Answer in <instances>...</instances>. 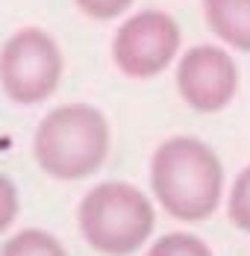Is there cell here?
I'll return each mask as SVG.
<instances>
[{
	"label": "cell",
	"mask_w": 250,
	"mask_h": 256,
	"mask_svg": "<svg viewBox=\"0 0 250 256\" xmlns=\"http://www.w3.org/2000/svg\"><path fill=\"white\" fill-rule=\"evenodd\" d=\"M0 256H68V250L53 232L42 227H24L6 238Z\"/></svg>",
	"instance_id": "8"
},
{
	"label": "cell",
	"mask_w": 250,
	"mask_h": 256,
	"mask_svg": "<svg viewBox=\"0 0 250 256\" xmlns=\"http://www.w3.org/2000/svg\"><path fill=\"white\" fill-rule=\"evenodd\" d=\"M21 215V194H18V186L9 174L0 171V236L9 232L15 227Z\"/></svg>",
	"instance_id": "11"
},
{
	"label": "cell",
	"mask_w": 250,
	"mask_h": 256,
	"mask_svg": "<svg viewBox=\"0 0 250 256\" xmlns=\"http://www.w3.org/2000/svg\"><path fill=\"white\" fill-rule=\"evenodd\" d=\"M136 0H74V6L92 21H118L132 9Z\"/></svg>",
	"instance_id": "12"
},
{
	"label": "cell",
	"mask_w": 250,
	"mask_h": 256,
	"mask_svg": "<svg viewBox=\"0 0 250 256\" xmlns=\"http://www.w3.org/2000/svg\"><path fill=\"white\" fill-rule=\"evenodd\" d=\"M109 121L92 103L53 106L32 132L36 165L59 182L94 177L109 159Z\"/></svg>",
	"instance_id": "2"
},
{
	"label": "cell",
	"mask_w": 250,
	"mask_h": 256,
	"mask_svg": "<svg viewBox=\"0 0 250 256\" xmlns=\"http://www.w3.org/2000/svg\"><path fill=\"white\" fill-rule=\"evenodd\" d=\"M224 162L194 136H171L150 156V192L180 224H200L224 204Z\"/></svg>",
	"instance_id": "1"
},
{
	"label": "cell",
	"mask_w": 250,
	"mask_h": 256,
	"mask_svg": "<svg viewBox=\"0 0 250 256\" xmlns=\"http://www.w3.org/2000/svg\"><path fill=\"white\" fill-rule=\"evenodd\" d=\"M182 32L171 12L142 9L130 12L112 36V62L126 80H153L165 74L180 59Z\"/></svg>",
	"instance_id": "5"
},
{
	"label": "cell",
	"mask_w": 250,
	"mask_h": 256,
	"mask_svg": "<svg viewBox=\"0 0 250 256\" xmlns=\"http://www.w3.org/2000/svg\"><path fill=\"white\" fill-rule=\"evenodd\" d=\"M65 77V53L44 26H21L0 48V88L15 106L48 103Z\"/></svg>",
	"instance_id": "4"
},
{
	"label": "cell",
	"mask_w": 250,
	"mask_h": 256,
	"mask_svg": "<svg viewBox=\"0 0 250 256\" xmlns=\"http://www.w3.org/2000/svg\"><path fill=\"white\" fill-rule=\"evenodd\" d=\"M76 227L94 254L132 256L148 248L156 230V206L132 182L103 180L82 194Z\"/></svg>",
	"instance_id": "3"
},
{
	"label": "cell",
	"mask_w": 250,
	"mask_h": 256,
	"mask_svg": "<svg viewBox=\"0 0 250 256\" xmlns=\"http://www.w3.org/2000/svg\"><path fill=\"white\" fill-rule=\"evenodd\" d=\"M209 32L230 50L250 53V0H200Z\"/></svg>",
	"instance_id": "7"
},
{
	"label": "cell",
	"mask_w": 250,
	"mask_h": 256,
	"mask_svg": "<svg viewBox=\"0 0 250 256\" xmlns=\"http://www.w3.org/2000/svg\"><path fill=\"white\" fill-rule=\"evenodd\" d=\"M174 82L182 103L200 115L224 112L238 94L242 71L230 48L194 44L176 59Z\"/></svg>",
	"instance_id": "6"
},
{
	"label": "cell",
	"mask_w": 250,
	"mask_h": 256,
	"mask_svg": "<svg viewBox=\"0 0 250 256\" xmlns=\"http://www.w3.org/2000/svg\"><path fill=\"white\" fill-rule=\"evenodd\" d=\"M224 204H226L230 224L238 232H248L250 236V165H244L236 174V180H232V186H230V192H226V198H224Z\"/></svg>",
	"instance_id": "10"
},
{
	"label": "cell",
	"mask_w": 250,
	"mask_h": 256,
	"mask_svg": "<svg viewBox=\"0 0 250 256\" xmlns=\"http://www.w3.org/2000/svg\"><path fill=\"white\" fill-rule=\"evenodd\" d=\"M144 256H215V254L200 236L186 232V230H174V232L159 236L148 248Z\"/></svg>",
	"instance_id": "9"
}]
</instances>
